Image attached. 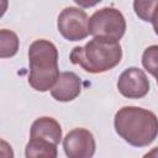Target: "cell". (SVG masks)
Returning <instances> with one entry per match:
<instances>
[{
  "mask_svg": "<svg viewBox=\"0 0 158 158\" xmlns=\"http://www.w3.org/2000/svg\"><path fill=\"white\" fill-rule=\"evenodd\" d=\"M116 133L133 147L152 144L158 135V121L153 111L138 106H123L115 114Z\"/></svg>",
  "mask_w": 158,
  "mask_h": 158,
  "instance_id": "obj_1",
  "label": "cell"
},
{
  "mask_svg": "<svg viewBox=\"0 0 158 158\" xmlns=\"http://www.w3.org/2000/svg\"><path fill=\"white\" fill-rule=\"evenodd\" d=\"M69 59L73 64L80 65L85 72L99 74L115 68L122 59L120 42L101 37H94L84 46L72 49Z\"/></svg>",
  "mask_w": 158,
  "mask_h": 158,
  "instance_id": "obj_2",
  "label": "cell"
},
{
  "mask_svg": "<svg viewBox=\"0 0 158 158\" xmlns=\"http://www.w3.org/2000/svg\"><path fill=\"white\" fill-rule=\"evenodd\" d=\"M28 84L36 91H48L59 75L58 49L48 40H36L28 48Z\"/></svg>",
  "mask_w": 158,
  "mask_h": 158,
  "instance_id": "obj_3",
  "label": "cell"
},
{
  "mask_svg": "<svg viewBox=\"0 0 158 158\" xmlns=\"http://www.w3.org/2000/svg\"><path fill=\"white\" fill-rule=\"evenodd\" d=\"M88 32L94 37L120 41L126 32V20L115 7H102L88 20Z\"/></svg>",
  "mask_w": 158,
  "mask_h": 158,
  "instance_id": "obj_4",
  "label": "cell"
},
{
  "mask_svg": "<svg viewBox=\"0 0 158 158\" xmlns=\"http://www.w3.org/2000/svg\"><path fill=\"white\" fill-rule=\"evenodd\" d=\"M88 15L84 10L68 6L60 11L57 20L59 33L68 41H81L88 37Z\"/></svg>",
  "mask_w": 158,
  "mask_h": 158,
  "instance_id": "obj_5",
  "label": "cell"
},
{
  "mask_svg": "<svg viewBox=\"0 0 158 158\" xmlns=\"http://www.w3.org/2000/svg\"><path fill=\"white\" fill-rule=\"evenodd\" d=\"M63 149L69 158H90L96 149L95 138L86 128H74L63 138Z\"/></svg>",
  "mask_w": 158,
  "mask_h": 158,
  "instance_id": "obj_6",
  "label": "cell"
},
{
  "mask_svg": "<svg viewBox=\"0 0 158 158\" xmlns=\"http://www.w3.org/2000/svg\"><path fill=\"white\" fill-rule=\"evenodd\" d=\"M117 89L127 99H141L149 91V80L142 69L130 67L118 77Z\"/></svg>",
  "mask_w": 158,
  "mask_h": 158,
  "instance_id": "obj_7",
  "label": "cell"
},
{
  "mask_svg": "<svg viewBox=\"0 0 158 158\" xmlns=\"http://www.w3.org/2000/svg\"><path fill=\"white\" fill-rule=\"evenodd\" d=\"M81 93V80L74 72H62L57 81L51 88L53 99L60 102H68L77 99Z\"/></svg>",
  "mask_w": 158,
  "mask_h": 158,
  "instance_id": "obj_8",
  "label": "cell"
},
{
  "mask_svg": "<svg viewBox=\"0 0 158 158\" xmlns=\"http://www.w3.org/2000/svg\"><path fill=\"white\" fill-rule=\"evenodd\" d=\"M31 138H41L52 142L58 146L62 139V127L57 120L49 116H42L36 118L30 130Z\"/></svg>",
  "mask_w": 158,
  "mask_h": 158,
  "instance_id": "obj_9",
  "label": "cell"
},
{
  "mask_svg": "<svg viewBox=\"0 0 158 158\" xmlns=\"http://www.w3.org/2000/svg\"><path fill=\"white\" fill-rule=\"evenodd\" d=\"M25 156L27 158L36 157H46V158H56L58 156L57 144L48 142L41 138H31L26 144Z\"/></svg>",
  "mask_w": 158,
  "mask_h": 158,
  "instance_id": "obj_10",
  "label": "cell"
},
{
  "mask_svg": "<svg viewBox=\"0 0 158 158\" xmlns=\"http://www.w3.org/2000/svg\"><path fill=\"white\" fill-rule=\"evenodd\" d=\"M20 47L19 36L7 28L0 30V58L14 57Z\"/></svg>",
  "mask_w": 158,
  "mask_h": 158,
  "instance_id": "obj_11",
  "label": "cell"
},
{
  "mask_svg": "<svg viewBox=\"0 0 158 158\" xmlns=\"http://www.w3.org/2000/svg\"><path fill=\"white\" fill-rule=\"evenodd\" d=\"M158 0H133L135 14L146 22H152L156 26V7Z\"/></svg>",
  "mask_w": 158,
  "mask_h": 158,
  "instance_id": "obj_12",
  "label": "cell"
},
{
  "mask_svg": "<svg viewBox=\"0 0 158 158\" xmlns=\"http://www.w3.org/2000/svg\"><path fill=\"white\" fill-rule=\"evenodd\" d=\"M157 58H158V46L157 44L147 47L142 54V64H143L144 69L153 77H157V65H158Z\"/></svg>",
  "mask_w": 158,
  "mask_h": 158,
  "instance_id": "obj_13",
  "label": "cell"
},
{
  "mask_svg": "<svg viewBox=\"0 0 158 158\" xmlns=\"http://www.w3.org/2000/svg\"><path fill=\"white\" fill-rule=\"evenodd\" d=\"M15 156L14 151H12V147L9 142L4 141L0 138V157H4V158H12Z\"/></svg>",
  "mask_w": 158,
  "mask_h": 158,
  "instance_id": "obj_14",
  "label": "cell"
},
{
  "mask_svg": "<svg viewBox=\"0 0 158 158\" xmlns=\"http://www.w3.org/2000/svg\"><path fill=\"white\" fill-rule=\"evenodd\" d=\"M77 5H79L80 7H84V9H88V7H93L95 6L96 4L101 2L102 0H73Z\"/></svg>",
  "mask_w": 158,
  "mask_h": 158,
  "instance_id": "obj_15",
  "label": "cell"
},
{
  "mask_svg": "<svg viewBox=\"0 0 158 158\" xmlns=\"http://www.w3.org/2000/svg\"><path fill=\"white\" fill-rule=\"evenodd\" d=\"M7 7H9V0H0V19L5 15Z\"/></svg>",
  "mask_w": 158,
  "mask_h": 158,
  "instance_id": "obj_16",
  "label": "cell"
}]
</instances>
